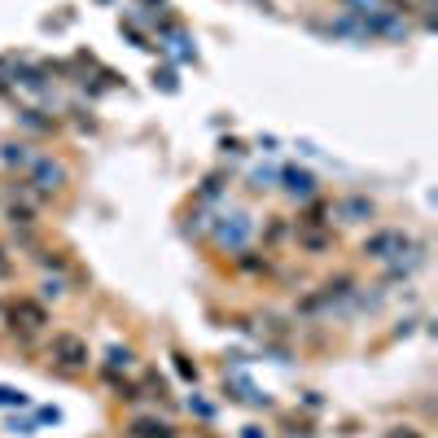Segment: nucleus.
I'll return each instance as SVG.
<instances>
[{
  "label": "nucleus",
  "instance_id": "4468645a",
  "mask_svg": "<svg viewBox=\"0 0 438 438\" xmlns=\"http://www.w3.org/2000/svg\"><path fill=\"white\" fill-rule=\"evenodd\" d=\"M9 224H31V210L27 206H9Z\"/></svg>",
  "mask_w": 438,
  "mask_h": 438
},
{
  "label": "nucleus",
  "instance_id": "7ed1b4c3",
  "mask_svg": "<svg viewBox=\"0 0 438 438\" xmlns=\"http://www.w3.org/2000/svg\"><path fill=\"white\" fill-rule=\"evenodd\" d=\"M31 184L40 189V198H48V193H57L61 184H66V167L53 158H36L31 162Z\"/></svg>",
  "mask_w": 438,
  "mask_h": 438
},
{
  "label": "nucleus",
  "instance_id": "dca6fc26",
  "mask_svg": "<svg viewBox=\"0 0 438 438\" xmlns=\"http://www.w3.org/2000/svg\"><path fill=\"white\" fill-rule=\"evenodd\" d=\"M61 294V281H44V298H57Z\"/></svg>",
  "mask_w": 438,
  "mask_h": 438
},
{
  "label": "nucleus",
  "instance_id": "39448f33",
  "mask_svg": "<svg viewBox=\"0 0 438 438\" xmlns=\"http://www.w3.org/2000/svg\"><path fill=\"white\" fill-rule=\"evenodd\" d=\"M281 180H285V193H289V198H312V193H316V175L312 171H298V167H285L281 171Z\"/></svg>",
  "mask_w": 438,
  "mask_h": 438
},
{
  "label": "nucleus",
  "instance_id": "2eb2a0df",
  "mask_svg": "<svg viewBox=\"0 0 438 438\" xmlns=\"http://www.w3.org/2000/svg\"><path fill=\"white\" fill-rule=\"evenodd\" d=\"M272 180H277V171H254V189H272Z\"/></svg>",
  "mask_w": 438,
  "mask_h": 438
},
{
  "label": "nucleus",
  "instance_id": "20e7f679",
  "mask_svg": "<svg viewBox=\"0 0 438 438\" xmlns=\"http://www.w3.org/2000/svg\"><path fill=\"white\" fill-rule=\"evenodd\" d=\"M53 360L66 364V368H84L88 364V342L75 337V333H57L53 337Z\"/></svg>",
  "mask_w": 438,
  "mask_h": 438
},
{
  "label": "nucleus",
  "instance_id": "6e6552de",
  "mask_svg": "<svg viewBox=\"0 0 438 438\" xmlns=\"http://www.w3.org/2000/svg\"><path fill=\"white\" fill-rule=\"evenodd\" d=\"M337 210L346 215V224H364V219H372V202H368V198H346Z\"/></svg>",
  "mask_w": 438,
  "mask_h": 438
},
{
  "label": "nucleus",
  "instance_id": "f8f14e48",
  "mask_svg": "<svg viewBox=\"0 0 438 438\" xmlns=\"http://www.w3.org/2000/svg\"><path fill=\"white\" fill-rule=\"evenodd\" d=\"M189 408H193V412H198V416H215V408H210V403H206V399H198V395H193V399H189Z\"/></svg>",
  "mask_w": 438,
  "mask_h": 438
},
{
  "label": "nucleus",
  "instance_id": "0eeeda50",
  "mask_svg": "<svg viewBox=\"0 0 438 438\" xmlns=\"http://www.w3.org/2000/svg\"><path fill=\"white\" fill-rule=\"evenodd\" d=\"M18 320L27 324V329H40V324H44L48 316H44V307H40V302L22 298V302H13V324H18Z\"/></svg>",
  "mask_w": 438,
  "mask_h": 438
},
{
  "label": "nucleus",
  "instance_id": "423d86ee",
  "mask_svg": "<svg viewBox=\"0 0 438 438\" xmlns=\"http://www.w3.org/2000/svg\"><path fill=\"white\" fill-rule=\"evenodd\" d=\"M0 158H5L9 167H18V171H31V162H36L40 154L31 149V145H22V140H18V145L9 140V145H0Z\"/></svg>",
  "mask_w": 438,
  "mask_h": 438
},
{
  "label": "nucleus",
  "instance_id": "a211bd4d",
  "mask_svg": "<svg viewBox=\"0 0 438 438\" xmlns=\"http://www.w3.org/2000/svg\"><path fill=\"white\" fill-rule=\"evenodd\" d=\"M241 438H263V434H258L254 425H246V434H241Z\"/></svg>",
  "mask_w": 438,
  "mask_h": 438
},
{
  "label": "nucleus",
  "instance_id": "f03ea898",
  "mask_svg": "<svg viewBox=\"0 0 438 438\" xmlns=\"http://www.w3.org/2000/svg\"><path fill=\"white\" fill-rule=\"evenodd\" d=\"M403 250H412V237L403 228H381L364 241V254L377 258V263H395V258H403Z\"/></svg>",
  "mask_w": 438,
  "mask_h": 438
},
{
  "label": "nucleus",
  "instance_id": "f3484780",
  "mask_svg": "<svg viewBox=\"0 0 438 438\" xmlns=\"http://www.w3.org/2000/svg\"><path fill=\"white\" fill-rule=\"evenodd\" d=\"M386 438H421V434H416V430H390Z\"/></svg>",
  "mask_w": 438,
  "mask_h": 438
},
{
  "label": "nucleus",
  "instance_id": "9d476101",
  "mask_svg": "<svg viewBox=\"0 0 438 438\" xmlns=\"http://www.w3.org/2000/svg\"><path fill=\"white\" fill-rule=\"evenodd\" d=\"M27 395L22 390H13V386H0V408H27Z\"/></svg>",
  "mask_w": 438,
  "mask_h": 438
},
{
  "label": "nucleus",
  "instance_id": "1a4fd4ad",
  "mask_svg": "<svg viewBox=\"0 0 438 438\" xmlns=\"http://www.w3.org/2000/svg\"><path fill=\"white\" fill-rule=\"evenodd\" d=\"M132 434L136 438H171V425H162V421H136Z\"/></svg>",
  "mask_w": 438,
  "mask_h": 438
},
{
  "label": "nucleus",
  "instance_id": "6ab92c4d",
  "mask_svg": "<svg viewBox=\"0 0 438 438\" xmlns=\"http://www.w3.org/2000/svg\"><path fill=\"white\" fill-rule=\"evenodd\" d=\"M0 272H9V263H5V250H0Z\"/></svg>",
  "mask_w": 438,
  "mask_h": 438
},
{
  "label": "nucleus",
  "instance_id": "f257e3e1",
  "mask_svg": "<svg viewBox=\"0 0 438 438\" xmlns=\"http://www.w3.org/2000/svg\"><path fill=\"white\" fill-rule=\"evenodd\" d=\"M210 237H215V246H224V250H246L250 237H254V219L246 210H224V215L210 219Z\"/></svg>",
  "mask_w": 438,
  "mask_h": 438
},
{
  "label": "nucleus",
  "instance_id": "ddd939ff",
  "mask_svg": "<svg viewBox=\"0 0 438 438\" xmlns=\"http://www.w3.org/2000/svg\"><path fill=\"white\" fill-rule=\"evenodd\" d=\"M175 372H180V377H184V381H198V368H193L189 360H175Z\"/></svg>",
  "mask_w": 438,
  "mask_h": 438
},
{
  "label": "nucleus",
  "instance_id": "9b49d317",
  "mask_svg": "<svg viewBox=\"0 0 438 438\" xmlns=\"http://www.w3.org/2000/svg\"><path fill=\"white\" fill-rule=\"evenodd\" d=\"M105 360H110V372L132 368V351H127V346H110V355H105Z\"/></svg>",
  "mask_w": 438,
  "mask_h": 438
}]
</instances>
